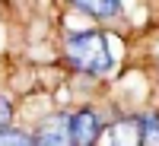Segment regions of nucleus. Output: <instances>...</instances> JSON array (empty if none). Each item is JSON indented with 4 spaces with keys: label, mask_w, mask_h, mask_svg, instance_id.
Segmentation results:
<instances>
[{
    "label": "nucleus",
    "mask_w": 159,
    "mask_h": 146,
    "mask_svg": "<svg viewBox=\"0 0 159 146\" xmlns=\"http://www.w3.org/2000/svg\"><path fill=\"white\" fill-rule=\"evenodd\" d=\"M10 121H13V105H10L3 95H0V130H7Z\"/></svg>",
    "instance_id": "8"
},
{
    "label": "nucleus",
    "mask_w": 159,
    "mask_h": 146,
    "mask_svg": "<svg viewBox=\"0 0 159 146\" xmlns=\"http://www.w3.org/2000/svg\"><path fill=\"white\" fill-rule=\"evenodd\" d=\"M67 57L73 60V67L83 73H108L111 67V51L102 32H76L67 38Z\"/></svg>",
    "instance_id": "1"
},
{
    "label": "nucleus",
    "mask_w": 159,
    "mask_h": 146,
    "mask_svg": "<svg viewBox=\"0 0 159 146\" xmlns=\"http://www.w3.org/2000/svg\"><path fill=\"white\" fill-rule=\"evenodd\" d=\"M35 146H70V114H51L35 134Z\"/></svg>",
    "instance_id": "3"
},
{
    "label": "nucleus",
    "mask_w": 159,
    "mask_h": 146,
    "mask_svg": "<svg viewBox=\"0 0 159 146\" xmlns=\"http://www.w3.org/2000/svg\"><path fill=\"white\" fill-rule=\"evenodd\" d=\"M70 3L80 7L83 13H89V16H96V19H111L121 10V0H70Z\"/></svg>",
    "instance_id": "5"
},
{
    "label": "nucleus",
    "mask_w": 159,
    "mask_h": 146,
    "mask_svg": "<svg viewBox=\"0 0 159 146\" xmlns=\"http://www.w3.org/2000/svg\"><path fill=\"white\" fill-rule=\"evenodd\" d=\"M99 130H102V121L92 108L70 114V146H92L99 140Z\"/></svg>",
    "instance_id": "2"
},
{
    "label": "nucleus",
    "mask_w": 159,
    "mask_h": 146,
    "mask_svg": "<svg viewBox=\"0 0 159 146\" xmlns=\"http://www.w3.org/2000/svg\"><path fill=\"white\" fill-rule=\"evenodd\" d=\"M0 146H35V140L22 130H0Z\"/></svg>",
    "instance_id": "7"
},
{
    "label": "nucleus",
    "mask_w": 159,
    "mask_h": 146,
    "mask_svg": "<svg viewBox=\"0 0 159 146\" xmlns=\"http://www.w3.org/2000/svg\"><path fill=\"white\" fill-rule=\"evenodd\" d=\"M140 143L143 146H159V117L156 114H147V117H140Z\"/></svg>",
    "instance_id": "6"
},
{
    "label": "nucleus",
    "mask_w": 159,
    "mask_h": 146,
    "mask_svg": "<svg viewBox=\"0 0 159 146\" xmlns=\"http://www.w3.org/2000/svg\"><path fill=\"white\" fill-rule=\"evenodd\" d=\"M108 146H143L140 143V117H127L111 127V143Z\"/></svg>",
    "instance_id": "4"
}]
</instances>
